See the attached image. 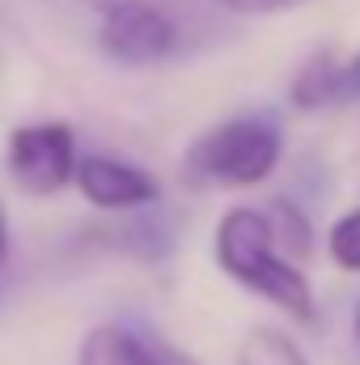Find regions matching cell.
I'll use <instances>...</instances> for the list:
<instances>
[{
  "mask_svg": "<svg viewBox=\"0 0 360 365\" xmlns=\"http://www.w3.org/2000/svg\"><path fill=\"white\" fill-rule=\"evenodd\" d=\"M284 158V128L271 110H246L212 123L191 140L182 175L195 187H255L275 175Z\"/></svg>",
  "mask_w": 360,
  "mask_h": 365,
  "instance_id": "cell-3",
  "label": "cell"
},
{
  "mask_svg": "<svg viewBox=\"0 0 360 365\" xmlns=\"http://www.w3.org/2000/svg\"><path fill=\"white\" fill-rule=\"evenodd\" d=\"M327 255L335 259V268L360 272V208L344 212L339 221H331V230H327Z\"/></svg>",
  "mask_w": 360,
  "mask_h": 365,
  "instance_id": "cell-10",
  "label": "cell"
},
{
  "mask_svg": "<svg viewBox=\"0 0 360 365\" xmlns=\"http://www.w3.org/2000/svg\"><path fill=\"white\" fill-rule=\"evenodd\" d=\"M221 38V13L199 0H119L97 17V51L119 68H157Z\"/></svg>",
  "mask_w": 360,
  "mask_h": 365,
  "instance_id": "cell-1",
  "label": "cell"
},
{
  "mask_svg": "<svg viewBox=\"0 0 360 365\" xmlns=\"http://www.w3.org/2000/svg\"><path fill=\"white\" fill-rule=\"evenodd\" d=\"M136 327H140V357H144V365H199L191 353L170 344L162 331H149L144 323H136Z\"/></svg>",
  "mask_w": 360,
  "mask_h": 365,
  "instance_id": "cell-12",
  "label": "cell"
},
{
  "mask_svg": "<svg viewBox=\"0 0 360 365\" xmlns=\"http://www.w3.org/2000/svg\"><path fill=\"white\" fill-rule=\"evenodd\" d=\"M233 365H309V357L301 353V344L288 331H280V327H255V331H246Z\"/></svg>",
  "mask_w": 360,
  "mask_h": 365,
  "instance_id": "cell-9",
  "label": "cell"
},
{
  "mask_svg": "<svg viewBox=\"0 0 360 365\" xmlns=\"http://www.w3.org/2000/svg\"><path fill=\"white\" fill-rule=\"evenodd\" d=\"M77 365H144L140 357V327L136 323H97L81 340Z\"/></svg>",
  "mask_w": 360,
  "mask_h": 365,
  "instance_id": "cell-7",
  "label": "cell"
},
{
  "mask_svg": "<svg viewBox=\"0 0 360 365\" xmlns=\"http://www.w3.org/2000/svg\"><path fill=\"white\" fill-rule=\"evenodd\" d=\"M73 4H81V9H90V13H97V17H102V13H110L119 0H73Z\"/></svg>",
  "mask_w": 360,
  "mask_h": 365,
  "instance_id": "cell-13",
  "label": "cell"
},
{
  "mask_svg": "<svg viewBox=\"0 0 360 365\" xmlns=\"http://www.w3.org/2000/svg\"><path fill=\"white\" fill-rule=\"evenodd\" d=\"M360 98V51H314L288 81V106L292 110H331Z\"/></svg>",
  "mask_w": 360,
  "mask_h": 365,
  "instance_id": "cell-6",
  "label": "cell"
},
{
  "mask_svg": "<svg viewBox=\"0 0 360 365\" xmlns=\"http://www.w3.org/2000/svg\"><path fill=\"white\" fill-rule=\"evenodd\" d=\"M73 187L102 212H144L162 200V182L149 170L123 158H106V153H85Z\"/></svg>",
  "mask_w": 360,
  "mask_h": 365,
  "instance_id": "cell-5",
  "label": "cell"
},
{
  "mask_svg": "<svg viewBox=\"0 0 360 365\" xmlns=\"http://www.w3.org/2000/svg\"><path fill=\"white\" fill-rule=\"evenodd\" d=\"M268 221H271V238H275V247H280V255L288 251V259L297 264V259H309V251H314V225H309V217L292 204V200H271L268 208Z\"/></svg>",
  "mask_w": 360,
  "mask_h": 365,
  "instance_id": "cell-8",
  "label": "cell"
},
{
  "mask_svg": "<svg viewBox=\"0 0 360 365\" xmlns=\"http://www.w3.org/2000/svg\"><path fill=\"white\" fill-rule=\"evenodd\" d=\"M199 4L221 17H271V13H292L314 0H199Z\"/></svg>",
  "mask_w": 360,
  "mask_h": 365,
  "instance_id": "cell-11",
  "label": "cell"
},
{
  "mask_svg": "<svg viewBox=\"0 0 360 365\" xmlns=\"http://www.w3.org/2000/svg\"><path fill=\"white\" fill-rule=\"evenodd\" d=\"M352 331H356V349H360V306H356V327Z\"/></svg>",
  "mask_w": 360,
  "mask_h": 365,
  "instance_id": "cell-15",
  "label": "cell"
},
{
  "mask_svg": "<svg viewBox=\"0 0 360 365\" xmlns=\"http://www.w3.org/2000/svg\"><path fill=\"white\" fill-rule=\"evenodd\" d=\"M212 259L216 268L238 280L246 293L271 302L280 314H288L292 323H314L318 319V297L309 276L301 272V264H292L288 255H280L275 238H271V221L263 208L238 204L221 217L216 234H212Z\"/></svg>",
  "mask_w": 360,
  "mask_h": 365,
  "instance_id": "cell-2",
  "label": "cell"
},
{
  "mask_svg": "<svg viewBox=\"0 0 360 365\" xmlns=\"http://www.w3.org/2000/svg\"><path fill=\"white\" fill-rule=\"evenodd\" d=\"M81 158L85 153L77 149V132L60 119L21 123L4 140V170L26 195H60L68 182H77Z\"/></svg>",
  "mask_w": 360,
  "mask_h": 365,
  "instance_id": "cell-4",
  "label": "cell"
},
{
  "mask_svg": "<svg viewBox=\"0 0 360 365\" xmlns=\"http://www.w3.org/2000/svg\"><path fill=\"white\" fill-rule=\"evenodd\" d=\"M9 255V221H4V208H0V264Z\"/></svg>",
  "mask_w": 360,
  "mask_h": 365,
  "instance_id": "cell-14",
  "label": "cell"
}]
</instances>
